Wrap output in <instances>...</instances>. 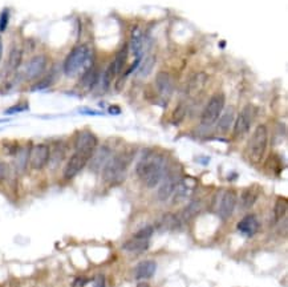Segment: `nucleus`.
I'll use <instances>...</instances> for the list:
<instances>
[{"label": "nucleus", "mask_w": 288, "mask_h": 287, "mask_svg": "<svg viewBox=\"0 0 288 287\" xmlns=\"http://www.w3.org/2000/svg\"><path fill=\"white\" fill-rule=\"evenodd\" d=\"M93 287H106L105 277H104V275H98L97 278L94 279Z\"/></svg>", "instance_id": "obj_37"}, {"label": "nucleus", "mask_w": 288, "mask_h": 287, "mask_svg": "<svg viewBox=\"0 0 288 287\" xmlns=\"http://www.w3.org/2000/svg\"><path fill=\"white\" fill-rule=\"evenodd\" d=\"M179 181V177L174 172H169V173H165L164 178L160 182V188H158L157 197L160 201L165 202L167 199L173 195L174 188L177 185V182Z\"/></svg>", "instance_id": "obj_13"}, {"label": "nucleus", "mask_w": 288, "mask_h": 287, "mask_svg": "<svg viewBox=\"0 0 288 287\" xmlns=\"http://www.w3.org/2000/svg\"><path fill=\"white\" fill-rule=\"evenodd\" d=\"M21 60H23V51L20 48H12L8 56V65L11 69H17L20 67Z\"/></svg>", "instance_id": "obj_27"}, {"label": "nucleus", "mask_w": 288, "mask_h": 287, "mask_svg": "<svg viewBox=\"0 0 288 287\" xmlns=\"http://www.w3.org/2000/svg\"><path fill=\"white\" fill-rule=\"evenodd\" d=\"M51 160V149L47 144H38L30 152L31 168L35 170H40L45 168Z\"/></svg>", "instance_id": "obj_8"}, {"label": "nucleus", "mask_w": 288, "mask_h": 287, "mask_svg": "<svg viewBox=\"0 0 288 287\" xmlns=\"http://www.w3.org/2000/svg\"><path fill=\"white\" fill-rule=\"evenodd\" d=\"M112 157V152L108 146H101V148L96 149L93 154L89 158V168L92 172L97 173L105 166V164L109 161Z\"/></svg>", "instance_id": "obj_14"}, {"label": "nucleus", "mask_w": 288, "mask_h": 287, "mask_svg": "<svg viewBox=\"0 0 288 287\" xmlns=\"http://www.w3.org/2000/svg\"><path fill=\"white\" fill-rule=\"evenodd\" d=\"M131 154L120 153L110 157L105 166L102 168V178L108 184H119L125 178L127 166L130 164Z\"/></svg>", "instance_id": "obj_2"}, {"label": "nucleus", "mask_w": 288, "mask_h": 287, "mask_svg": "<svg viewBox=\"0 0 288 287\" xmlns=\"http://www.w3.org/2000/svg\"><path fill=\"white\" fill-rule=\"evenodd\" d=\"M225 95L223 93H215L211 98L208 100L206 106H205L202 116H201V123L210 127L212 124H215L218 121V118L222 114V110L225 108Z\"/></svg>", "instance_id": "obj_5"}, {"label": "nucleus", "mask_w": 288, "mask_h": 287, "mask_svg": "<svg viewBox=\"0 0 288 287\" xmlns=\"http://www.w3.org/2000/svg\"><path fill=\"white\" fill-rule=\"evenodd\" d=\"M98 77H100V73H98L97 67H89L81 77V85L86 89H92L98 83Z\"/></svg>", "instance_id": "obj_24"}, {"label": "nucleus", "mask_w": 288, "mask_h": 287, "mask_svg": "<svg viewBox=\"0 0 288 287\" xmlns=\"http://www.w3.org/2000/svg\"><path fill=\"white\" fill-rule=\"evenodd\" d=\"M89 57V48L85 44H80L73 48L71 53L67 56V59L64 61V72L65 75L72 76L75 73L80 71L84 67L86 60Z\"/></svg>", "instance_id": "obj_4"}, {"label": "nucleus", "mask_w": 288, "mask_h": 287, "mask_svg": "<svg viewBox=\"0 0 288 287\" xmlns=\"http://www.w3.org/2000/svg\"><path fill=\"white\" fill-rule=\"evenodd\" d=\"M5 121H7V120H0V123H5Z\"/></svg>", "instance_id": "obj_42"}, {"label": "nucleus", "mask_w": 288, "mask_h": 287, "mask_svg": "<svg viewBox=\"0 0 288 287\" xmlns=\"http://www.w3.org/2000/svg\"><path fill=\"white\" fill-rule=\"evenodd\" d=\"M238 202V194L237 191L233 189L226 190L225 193L222 194L219 201V206H218V215L222 220H229L230 217L233 215L235 206Z\"/></svg>", "instance_id": "obj_10"}, {"label": "nucleus", "mask_w": 288, "mask_h": 287, "mask_svg": "<svg viewBox=\"0 0 288 287\" xmlns=\"http://www.w3.org/2000/svg\"><path fill=\"white\" fill-rule=\"evenodd\" d=\"M9 20V12L8 9H4L1 15H0V32H4L7 26H8Z\"/></svg>", "instance_id": "obj_34"}, {"label": "nucleus", "mask_w": 288, "mask_h": 287, "mask_svg": "<svg viewBox=\"0 0 288 287\" xmlns=\"http://www.w3.org/2000/svg\"><path fill=\"white\" fill-rule=\"evenodd\" d=\"M234 121H235L234 109L230 108V110H227L226 113L220 114L219 118H218V129L220 132H227L234 125Z\"/></svg>", "instance_id": "obj_25"}, {"label": "nucleus", "mask_w": 288, "mask_h": 287, "mask_svg": "<svg viewBox=\"0 0 288 287\" xmlns=\"http://www.w3.org/2000/svg\"><path fill=\"white\" fill-rule=\"evenodd\" d=\"M153 233H154V228L149 225V226H145V228L141 229L140 232H137L133 237H137V238H142V239H149V238L153 236Z\"/></svg>", "instance_id": "obj_33"}, {"label": "nucleus", "mask_w": 288, "mask_h": 287, "mask_svg": "<svg viewBox=\"0 0 288 287\" xmlns=\"http://www.w3.org/2000/svg\"><path fill=\"white\" fill-rule=\"evenodd\" d=\"M137 287H150V286H149V283L146 282H140L137 285Z\"/></svg>", "instance_id": "obj_41"}, {"label": "nucleus", "mask_w": 288, "mask_h": 287, "mask_svg": "<svg viewBox=\"0 0 288 287\" xmlns=\"http://www.w3.org/2000/svg\"><path fill=\"white\" fill-rule=\"evenodd\" d=\"M268 145V129L266 125H258L247 144V158L252 164H259L266 154Z\"/></svg>", "instance_id": "obj_3"}, {"label": "nucleus", "mask_w": 288, "mask_h": 287, "mask_svg": "<svg viewBox=\"0 0 288 287\" xmlns=\"http://www.w3.org/2000/svg\"><path fill=\"white\" fill-rule=\"evenodd\" d=\"M156 65V56H148L146 59L144 60V63L140 65V75L141 77H146L152 73L153 68Z\"/></svg>", "instance_id": "obj_29"}, {"label": "nucleus", "mask_w": 288, "mask_h": 287, "mask_svg": "<svg viewBox=\"0 0 288 287\" xmlns=\"http://www.w3.org/2000/svg\"><path fill=\"white\" fill-rule=\"evenodd\" d=\"M28 109V105L27 104H19V105H15V106H11L9 109L5 110V113L7 114H13V113H19V112H23V110H27Z\"/></svg>", "instance_id": "obj_35"}, {"label": "nucleus", "mask_w": 288, "mask_h": 287, "mask_svg": "<svg viewBox=\"0 0 288 287\" xmlns=\"http://www.w3.org/2000/svg\"><path fill=\"white\" fill-rule=\"evenodd\" d=\"M3 57V40L0 38V60Z\"/></svg>", "instance_id": "obj_40"}, {"label": "nucleus", "mask_w": 288, "mask_h": 287, "mask_svg": "<svg viewBox=\"0 0 288 287\" xmlns=\"http://www.w3.org/2000/svg\"><path fill=\"white\" fill-rule=\"evenodd\" d=\"M116 75H117V71H116L115 64L112 63L109 67H108V69L105 71V73H104V76H102V84H104V88L105 89L109 88L110 83L113 81Z\"/></svg>", "instance_id": "obj_31"}, {"label": "nucleus", "mask_w": 288, "mask_h": 287, "mask_svg": "<svg viewBox=\"0 0 288 287\" xmlns=\"http://www.w3.org/2000/svg\"><path fill=\"white\" fill-rule=\"evenodd\" d=\"M157 270V263L154 261H142L138 263L134 269V278L138 281H145V279L152 278L154 273Z\"/></svg>", "instance_id": "obj_18"}, {"label": "nucleus", "mask_w": 288, "mask_h": 287, "mask_svg": "<svg viewBox=\"0 0 288 287\" xmlns=\"http://www.w3.org/2000/svg\"><path fill=\"white\" fill-rule=\"evenodd\" d=\"M142 39H144L142 32H141V30L138 27H136L134 30L131 31L130 36V49L131 52H133L134 57H136V60H134V64L125 72V76L129 75V73H131V72L134 71V69L140 65L141 57H142V52H144L142 51V48H144V40H142Z\"/></svg>", "instance_id": "obj_11"}, {"label": "nucleus", "mask_w": 288, "mask_h": 287, "mask_svg": "<svg viewBox=\"0 0 288 287\" xmlns=\"http://www.w3.org/2000/svg\"><path fill=\"white\" fill-rule=\"evenodd\" d=\"M45 67H47V57H45V56L38 55L35 56V57H32V59L30 60V63L27 64L26 68L27 79L34 80V79L39 77L42 72L45 71Z\"/></svg>", "instance_id": "obj_15"}, {"label": "nucleus", "mask_w": 288, "mask_h": 287, "mask_svg": "<svg viewBox=\"0 0 288 287\" xmlns=\"http://www.w3.org/2000/svg\"><path fill=\"white\" fill-rule=\"evenodd\" d=\"M51 85V81L49 80H44V81H40L39 84H36L34 87V91H36V89H44V88H47V87H49Z\"/></svg>", "instance_id": "obj_38"}, {"label": "nucleus", "mask_w": 288, "mask_h": 287, "mask_svg": "<svg viewBox=\"0 0 288 287\" xmlns=\"http://www.w3.org/2000/svg\"><path fill=\"white\" fill-rule=\"evenodd\" d=\"M237 229L243 234V236L252 237L259 232V229H260V222H259L256 215L248 214L238 222Z\"/></svg>", "instance_id": "obj_16"}, {"label": "nucleus", "mask_w": 288, "mask_h": 287, "mask_svg": "<svg viewBox=\"0 0 288 287\" xmlns=\"http://www.w3.org/2000/svg\"><path fill=\"white\" fill-rule=\"evenodd\" d=\"M198 186V181L197 178L191 177V176H186V177L179 178V181L177 182V185L174 188L173 191V202L179 203L186 201L187 198H190L193 193Z\"/></svg>", "instance_id": "obj_6"}, {"label": "nucleus", "mask_w": 288, "mask_h": 287, "mask_svg": "<svg viewBox=\"0 0 288 287\" xmlns=\"http://www.w3.org/2000/svg\"><path fill=\"white\" fill-rule=\"evenodd\" d=\"M120 112H121V109H120L119 106L113 105L109 108V113H112V114H120Z\"/></svg>", "instance_id": "obj_39"}, {"label": "nucleus", "mask_w": 288, "mask_h": 287, "mask_svg": "<svg viewBox=\"0 0 288 287\" xmlns=\"http://www.w3.org/2000/svg\"><path fill=\"white\" fill-rule=\"evenodd\" d=\"M206 83H207V76L205 75L204 72L195 73L194 76L191 77L189 83H187V95L189 96H197L205 88Z\"/></svg>", "instance_id": "obj_19"}, {"label": "nucleus", "mask_w": 288, "mask_h": 287, "mask_svg": "<svg viewBox=\"0 0 288 287\" xmlns=\"http://www.w3.org/2000/svg\"><path fill=\"white\" fill-rule=\"evenodd\" d=\"M259 197V188L258 186H250L242 191L241 194V206L243 209H250L258 201Z\"/></svg>", "instance_id": "obj_21"}, {"label": "nucleus", "mask_w": 288, "mask_h": 287, "mask_svg": "<svg viewBox=\"0 0 288 287\" xmlns=\"http://www.w3.org/2000/svg\"><path fill=\"white\" fill-rule=\"evenodd\" d=\"M98 140L97 137L92 133L90 131H82L80 132L76 137L75 141V148L77 152H84L93 154V152L97 148Z\"/></svg>", "instance_id": "obj_12"}, {"label": "nucleus", "mask_w": 288, "mask_h": 287, "mask_svg": "<svg viewBox=\"0 0 288 287\" xmlns=\"http://www.w3.org/2000/svg\"><path fill=\"white\" fill-rule=\"evenodd\" d=\"M202 209H204V203H202V201H199V199H197V201H191V202L187 203L186 206H185V209L181 211L179 218H181L182 222H189V221L193 220L194 217H197V215L202 211Z\"/></svg>", "instance_id": "obj_20"}, {"label": "nucleus", "mask_w": 288, "mask_h": 287, "mask_svg": "<svg viewBox=\"0 0 288 287\" xmlns=\"http://www.w3.org/2000/svg\"><path fill=\"white\" fill-rule=\"evenodd\" d=\"M8 165L4 164V162H0V181H3V180H5L7 178V176H8Z\"/></svg>", "instance_id": "obj_36"}, {"label": "nucleus", "mask_w": 288, "mask_h": 287, "mask_svg": "<svg viewBox=\"0 0 288 287\" xmlns=\"http://www.w3.org/2000/svg\"><path fill=\"white\" fill-rule=\"evenodd\" d=\"M288 209V201L286 197H279L276 199L275 207H274V222H279L286 217Z\"/></svg>", "instance_id": "obj_26"}, {"label": "nucleus", "mask_w": 288, "mask_h": 287, "mask_svg": "<svg viewBox=\"0 0 288 287\" xmlns=\"http://www.w3.org/2000/svg\"><path fill=\"white\" fill-rule=\"evenodd\" d=\"M30 152L27 149H20L19 152H16V168L19 172H23L26 169L27 162L30 161Z\"/></svg>", "instance_id": "obj_30"}, {"label": "nucleus", "mask_w": 288, "mask_h": 287, "mask_svg": "<svg viewBox=\"0 0 288 287\" xmlns=\"http://www.w3.org/2000/svg\"><path fill=\"white\" fill-rule=\"evenodd\" d=\"M165 158L161 154L148 153L137 164V176L141 178L148 188H154L160 185V182L165 176Z\"/></svg>", "instance_id": "obj_1"}, {"label": "nucleus", "mask_w": 288, "mask_h": 287, "mask_svg": "<svg viewBox=\"0 0 288 287\" xmlns=\"http://www.w3.org/2000/svg\"><path fill=\"white\" fill-rule=\"evenodd\" d=\"M156 85L158 92L164 97H170L174 92V79L167 72H158L156 76Z\"/></svg>", "instance_id": "obj_17"}, {"label": "nucleus", "mask_w": 288, "mask_h": 287, "mask_svg": "<svg viewBox=\"0 0 288 287\" xmlns=\"http://www.w3.org/2000/svg\"><path fill=\"white\" fill-rule=\"evenodd\" d=\"M182 225V221L178 215L173 213H166L161 217V220L158 221V228L161 230H177Z\"/></svg>", "instance_id": "obj_22"}, {"label": "nucleus", "mask_w": 288, "mask_h": 287, "mask_svg": "<svg viewBox=\"0 0 288 287\" xmlns=\"http://www.w3.org/2000/svg\"><path fill=\"white\" fill-rule=\"evenodd\" d=\"M92 154L84 152H75L72 156L69 157L68 162L64 168V178L65 180H72L80 173L81 170L84 169L85 165L89 162V158Z\"/></svg>", "instance_id": "obj_7"}, {"label": "nucleus", "mask_w": 288, "mask_h": 287, "mask_svg": "<svg viewBox=\"0 0 288 287\" xmlns=\"http://www.w3.org/2000/svg\"><path fill=\"white\" fill-rule=\"evenodd\" d=\"M252 120H254V108L250 105L245 106L234 121V137L238 139L246 135L250 131Z\"/></svg>", "instance_id": "obj_9"}, {"label": "nucleus", "mask_w": 288, "mask_h": 287, "mask_svg": "<svg viewBox=\"0 0 288 287\" xmlns=\"http://www.w3.org/2000/svg\"><path fill=\"white\" fill-rule=\"evenodd\" d=\"M123 249L125 251H129V253H142V251L149 249V239L133 237L131 239L123 243Z\"/></svg>", "instance_id": "obj_23"}, {"label": "nucleus", "mask_w": 288, "mask_h": 287, "mask_svg": "<svg viewBox=\"0 0 288 287\" xmlns=\"http://www.w3.org/2000/svg\"><path fill=\"white\" fill-rule=\"evenodd\" d=\"M127 49H129V47L125 44V46H123V48L120 49L119 53H117V56H116L115 61H113L117 73H120V72L123 71V68L125 67V63H126V59H127Z\"/></svg>", "instance_id": "obj_28"}, {"label": "nucleus", "mask_w": 288, "mask_h": 287, "mask_svg": "<svg viewBox=\"0 0 288 287\" xmlns=\"http://www.w3.org/2000/svg\"><path fill=\"white\" fill-rule=\"evenodd\" d=\"M185 116H186V106L181 104V105L177 106V108H175V110H174L173 123L179 124L181 121H182L183 118H185Z\"/></svg>", "instance_id": "obj_32"}]
</instances>
